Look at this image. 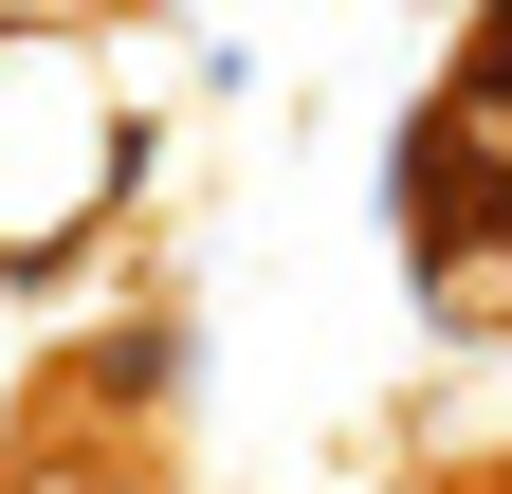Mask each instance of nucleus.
I'll return each mask as SVG.
<instances>
[{"label": "nucleus", "mask_w": 512, "mask_h": 494, "mask_svg": "<svg viewBox=\"0 0 512 494\" xmlns=\"http://www.w3.org/2000/svg\"><path fill=\"white\" fill-rule=\"evenodd\" d=\"M421 257H458V275H494L512 257V0L458 37V92L421 110Z\"/></svg>", "instance_id": "1"}]
</instances>
